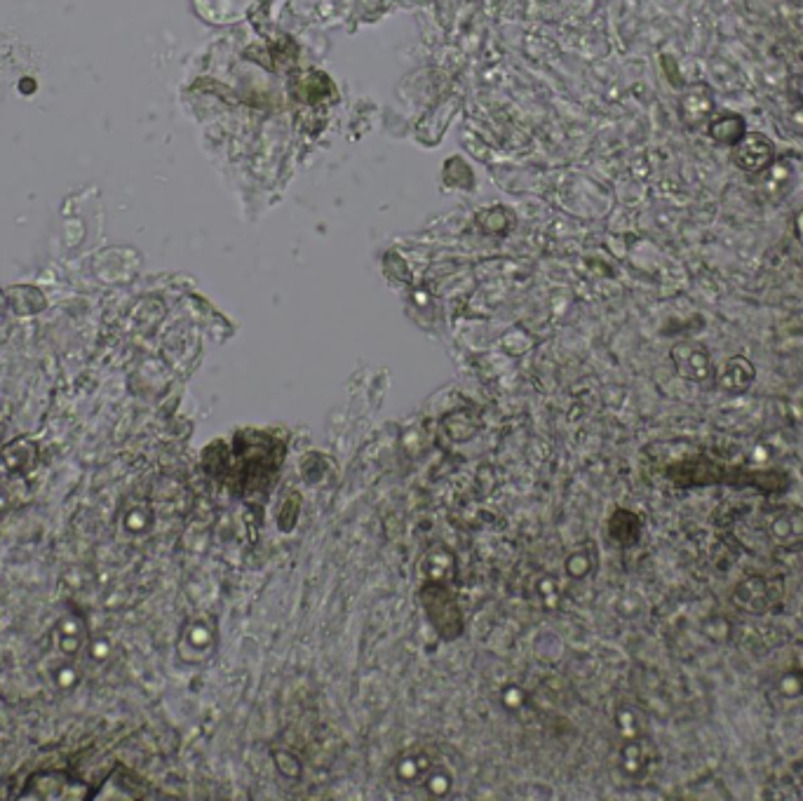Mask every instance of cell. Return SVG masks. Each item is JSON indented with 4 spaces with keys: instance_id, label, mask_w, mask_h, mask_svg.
Here are the masks:
<instances>
[{
    "instance_id": "7",
    "label": "cell",
    "mask_w": 803,
    "mask_h": 801,
    "mask_svg": "<svg viewBox=\"0 0 803 801\" xmlns=\"http://www.w3.org/2000/svg\"><path fill=\"white\" fill-rule=\"evenodd\" d=\"M710 137L717 141L721 146H738L742 139H745L747 123L745 118L738 116V113H721V116L712 118L710 127H707Z\"/></svg>"
},
{
    "instance_id": "12",
    "label": "cell",
    "mask_w": 803,
    "mask_h": 801,
    "mask_svg": "<svg viewBox=\"0 0 803 801\" xmlns=\"http://www.w3.org/2000/svg\"><path fill=\"white\" fill-rule=\"evenodd\" d=\"M794 226H796V235H799V240L803 242V210H801L799 214H796Z\"/></svg>"
},
{
    "instance_id": "3",
    "label": "cell",
    "mask_w": 803,
    "mask_h": 801,
    "mask_svg": "<svg viewBox=\"0 0 803 801\" xmlns=\"http://www.w3.org/2000/svg\"><path fill=\"white\" fill-rule=\"evenodd\" d=\"M775 144L761 132H747L738 146H733V163L742 172L759 177L775 163Z\"/></svg>"
},
{
    "instance_id": "10",
    "label": "cell",
    "mask_w": 803,
    "mask_h": 801,
    "mask_svg": "<svg viewBox=\"0 0 803 801\" xmlns=\"http://www.w3.org/2000/svg\"><path fill=\"white\" fill-rule=\"evenodd\" d=\"M778 689L785 698H799L803 691V672H787V675H782Z\"/></svg>"
},
{
    "instance_id": "2",
    "label": "cell",
    "mask_w": 803,
    "mask_h": 801,
    "mask_svg": "<svg viewBox=\"0 0 803 801\" xmlns=\"http://www.w3.org/2000/svg\"><path fill=\"white\" fill-rule=\"evenodd\" d=\"M672 360L681 379L693 383H707L717 379V369H714L712 355L703 343H693V341L677 343V346L672 348Z\"/></svg>"
},
{
    "instance_id": "8",
    "label": "cell",
    "mask_w": 803,
    "mask_h": 801,
    "mask_svg": "<svg viewBox=\"0 0 803 801\" xmlns=\"http://www.w3.org/2000/svg\"><path fill=\"white\" fill-rule=\"evenodd\" d=\"M435 769H437L435 762L425 755V752H411V750L407 755H402L400 762L395 766L397 778H400L404 785H423Z\"/></svg>"
},
{
    "instance_id": "4",
    "label": "cell",
    "mask_w": 803,
    "mask_h": 801,
    "mask_svg": "<svg viewBox=\"0 0 803 801\" xmlns=\"http://www.w3.org/2000/svg\"><path fill=\"white\" fill-rule=\"evenodd\" d=\"M754 379H757V367H754L747 358H742V355H735V358L726 360L724 367H721L717 374L719 388L726 390L728 395H742L745 390H749Z\"/></svg>"
},
{
    "instance_id": "6",
    "label": "cell",
    "mask_w": 803,
    "mask_h": 801,
    "mask_svg": "<svg viewBox=\"0 0 803 801\" xmlns=\"http://www.w3.org/2000/svg\"><path fill=\"white\" fill-rule=\"evenodd\" d=\"M651 759L653 752L644 738H630V743H625L623 752H620V766H623L625 776L634 780L644 778L649 773Z\"/></svg>"
},
{
    "instance_id": "1",
    "label": "cell",
    "mask_w": 803,
    "mask_h": 801,
    "mask_svg": "<svg viewBox=\"0 0 803 801\" xmlns=\"http://www.w3.org/2000/svg\"><path fill=\"white\" fill-rule=\"evenodd\" d=\"M785 599V578L780 574H752L735 585L731 604L742 614L761 616Z\"/></svg>"
},
{
    "instance_id": "9",
    "label": "cell",
    "mask_w": 803,
    "mask_h": 801,
    "mask_svg": "<svg viewBox=\"0 0 803 801\" xmlns=\"http://www.w3.org/2000/svg\"><path fill=\"white\" fill-rule=\"evenodd\" d=\"M714 111V102H712V92L707 90L705 85H700L698 90L688 92L684 97V102H681V116L688 125H700L705 123V120H710Z\"/></svg>"
},
{
    "instance_id": "13",
    "label": "cell",
    "mask_w": 803,
    "mask_h": 801,
    "mask_svg": "<svg viewBox=\"0 0 803 801\" xmlns=\"http://www.w3.org/2000/svg\"><path fill=\"white\" fill-rule=\"evenodd\" d=\"M794 94L799 97V102H803V78L794 80Z\"/></svg>"
},
{
    "instance_id": "5",
    "label": "cell",
    "mask_w": 803,
    "mask_h": 801,
    "mask_svg": "<svg viewBox=\"0 0 803 801\" xmlns=\"http://www.w3.org/2000/svg\"><path fill=\"white\" fill-rule=\"evenodd\" d=\"M771 538L785 550H803V513L782 510L771 520Z\"/></svg>"
},
{
    "instance_id": "11",
    "label": "cell",
    "mask_w": 803,
    "mask_h": 801,
    "mask_svg": "<svg viewBox=\"0 0 803 801\" xmlns=\"http://www.w3.org/2000/svg\"><path fill=\"white\" fill-rule=\"evenodd\" d=\"M620 731L625 738H639V715L634 710H623L618 715Z\"/></svg>"
}]
</instances>
